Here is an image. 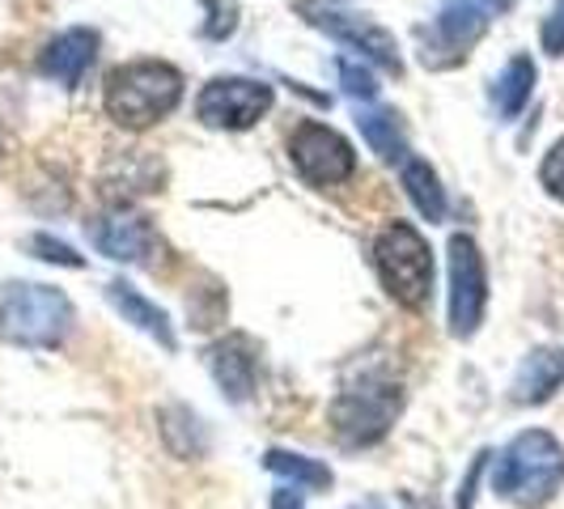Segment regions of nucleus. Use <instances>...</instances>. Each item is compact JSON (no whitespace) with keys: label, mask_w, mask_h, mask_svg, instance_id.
<instances>
[{"label":"nucleus","mask_w":564,"mask_h":509,"mask_svg":"<svg viewBox=\"0 0 564 509\" xmlns=\"http://www.w3.org/2000/svg\"><path fill=\"white\" fill-rule=\"evenodd\" d=\"M183 98V73L166 59H132L123 68H115L107 77V115L119 128H153L158 119H166Z\"/></svg>","instance_id":"1"},{"label":"nucleus","mask_w":564,"mask_h":509,"mask_svg":"<svg viewBox=\"0 0 564 509\" xmlns=\"http://www.w3.org/2000/svg\"><path fill=\"white\" fill-rule=\"evenodd\" d=\"M564 484V451L561 442L543 429H527L509 442L497 467H492V488L513 506H543L556 497Z\"/></svg>","instance_id":"2"},{"label":"nucleus","mask_w":564,"mask_h":509,"mask_svg":"<svg viewBox=\"0 0 564 509\" xmlns=\"http://www.w3.org/2000/svg\"><path fill=\"white\" fill-rule=\"evenodd\" d=\"M373 268L387 284V293L403 302L408 311H421L433 289V254L416 229L408 221H395L378 234L373 242Z\"/></svg>","instance_id":"3"},{"label":"nucleus","mask_w":564,"mask_h":509,"mask_svg":"<svg viewBox=\"0 0 564 509\" xmlns=\"http://www.w3.org/2000/svg\"><path fill=\"white\" fill-rule=\"evenodd\" d=\"M73 327V306L59 289L22 284L0 302V339L22 348H56Z\"/></svg>","instance_id":"4"},{"label":"nucleus","mask_w":564,"mask_h":509,"mask_svg":"<svg viewBox=\"0 0 564 509\" xmlns=\"http://www.w3.org/2000/svg\"><path fill=\"white\" fill-rule=\"evenodd\" d=\"M506 9L509 0H442V13L421 30V59L429 68H454Z\"/></svg>","instance_id":"5"},{"label":"nucleus","mask_w":564,"mask_h":509,"mask_svg":"<svg viewBox=\"0 0 564 509\" xmlns=\"http://www.w3.org/2000/svg\"><path fill=\"white\" fill-rule=\"evenodd\" d=\"M399 412V387L382 373H361V382L344 387L332 408L336 416V433L352 446H369L378 442Z\"/></svg>","instance_id":"6"},{"label":"nucleus","mask_w":564,"mask_h":509,"mask_svg":"<svg viewBox=\"0 0 564 509\" xmlns=\"http://www.w3.org/2000/svg\"><path fill=\"white\" fill-rule=\"evenodd\" d=\"M289 158H293L297 174L314 187H336L344 178H352V170H357L352 144L339 132H332L327 123H314V119L297 123V132L289 141Z\"/></svg>","instance_id":"7"},{"label":"nucleus","mask_w":564,"mask_h":509,"mask_svg":"<svg viewBox=\"0 0 564 509\" xmlns=\"http://www.w3.org/2000/svg\"><path fill=\"white\" fill-rule=\"evenodd\" d=\"M488 306V272L480 247L467 234L451 238V327L454 336H476Z\"/></svg>","instance_id":"8"},{"label":"nucleus","mask_w":564,"mask_h":509,"mask_svg":"<svg viewBox=\"0 0 564 509\" xmlns=\"http://www.w3.org/2000/svg\"><path fill=\"white\" fill-rule=\"evenodd\" d=\"M272 107V89L247 77H217L199 89L196 115L208 128H251L259 115H268Z\"/></svg>","instance_id":"9"},{"label":"nucleus","mask_w":564,"mask_h":509,"mask_svg":"<svg viewBox=\"0 0 564 509\" xmlns=\"http://www.w3.org/2000/svg\"><path fill=\"white\" fill-rule=\"evenodd\" d=\"M302 13L311 18L314 26H323L327 34H336L339 43H348V47H357V52L369 56L373 64H382V68L399 73L395 39H391L382 26H373L369 18H357V13L339 9V4H332V0H306V4H302Z\"/></svg>","instance_id":"10"},{"label":"nucleus","mask_w":564,"mask_h":509,"mask_svg":"<svg viewBox=\"0 0 564 509\" xmlns=\"http://www.w3.org/2000/svg\"><path fill=\"white\" fill-rule=\"evenodd\" d=\"M89 238L98 251L119 263H144L158 251V234L149 226V217L128 213V208H115V213H102L98 221H89Z\"/></svg>","instance_id":"11"},{"label":"nucleus","mask_w":564,"mask_h":509,"mask_svg":"<svg viewBox=\"0 0 564 509\" xmlns=\"http://www.w3.org/2000/svg\"><path fill=\"white\" fill-rule=\"evenodd\" d=\"M94 56H98V34L85 26H73L47 43V52H43V59H39V68H43V77L59 82L64 89H77V85L85 82V73H89Z\"/></svg>","instance_id":"12"},{"label":"nucleus","mask_w":564,"mask_h":509,"mask_svg":"<svg viewBox=\"0 0 564 509\" xmlns=\"http://www.w3.org/2000/svg\"><path fill=\"white\" fill-rule=\"evenodd\" d=\"M213 378L229 399H247L254 391V344L247 336H226L208 353Z\"/></svg>","instance_id":"13"},{"label":"nucleus","mask_w":564,"mask_h":509,"mask_svg":"<svg viewBox=\"0 0 564 509\" xmlns=\"http://www.w3.org/2000/svg\"><path fill=\"white\" fill-rule=\"evenodd\" d=\"M564 382V353L561 348H535L518 373H513V387H509V396L513 403H543V399H552V391H561Z\"/></svg>","instance_id":"14"},{"label":"nucleus","mask_w":564,"mask_h":509,"mask_svg":"<svg viewBox=\"0 0 564 509\" xmlns=\"http://www.w3.org/2000/svg\"><path fill=\"white\" fill-rule=\"evenodd\" d=\"M531 89H535V64H531V56H513L501 68V77L492 82V107H497V115L513 119L531 102Z\"/></svg>","instance_id":"15"},{"label":"nucleus","mask_w":564,"mask_h":509,"mask_svg":"<svg viewBox=\"0 0 564 509\" xmlns=\"http://www.w3.org/2000/svg\"><path fill=\"white\" fill-rule=\"evenodd\" d=\"M107 297L119 306V314H123L128 323H137V327H144L149 336H158V339H162V348H174V332H170L166 311H158V306H153L149 297H141L132 284L115 281L111 289H107Z\"/></svg>","instance_id":"16"},{"label":"nucleus","mask_w":564,"mask_h":509,"mask_svg":"<svg viewBox=\"0 0 564 509\" xmlns=\"http://www.w3.org/2000/svg\"><path fill=\"white\" fill-rule=\"evenodd\" d=\"M361 132H366L369 149L382 158V162H408V141H403V123L395 111H361L357 115Z\"/></svg>","instance_id":"17"},{"label":"nucleus","mask_w":564,"mask_h":509,"mask_svg":"<svg viewBox=\"0 0 564 509\" xmlns=\"http://www.w3.org/2000/svg\"><path fill=\"white\" fill-rule=\"evenodd\" d=\"M403 187H408L412 204L421 208L429 221H442V217H446V196H442V183H437V174L429 170V162L408 158V162H403Z\"/></svg>","instance_id":"18"},{"label":"nucleus","mask_w":564,"mask_h":509,"mask_svg":"<svg viewBox=\"0 0 564 509\" xmlns=\"http://www.w3.org/2000/svg\"><path fill=\"white\" fill-rule=\"evenodd\" d=\"M268 467L276 472V476H284V480H293V488L302 492V488H327L332 484V472L323 467V463H314V458H306V454H289V451H272L268 454Z\"/></svg>","instance_id":"19"},{"label":"nucleus","mask_w":564,"mask_h":509,"mask_svg":"<svg viewBox=\"0 0 564 509\" xmlns=\"http://www.w3.org/2000/svg\"><path fill=\"white\" fill-rule=\"evenodd\" d=\"M539 183L552 192L556 199H564V137L552 144V153L543 158V170H539Z\"/></svg>","instance_id":"20"},{"label":"nucleus","mask_w":564,"mask_h":509,"mask_svg":"<svg viewBox=\"0 0 564 509\" xmlns=\"http://www.w3.org/2000/svg\"><path fill=\"white\" fill-rule=\"evenodd\" d=\"M339 77H344V89H348L352 98H373V94H378L373 77H369L361 64H352V59H339Z\"/></svg>","instance_id":"21"},{"label":"nucleus","mask_w":564,"mask_h":509,"mask_svg":"<svg viewBox=\"0 0 564 509\" xmlns=\"http://www.w3.org/2000/svg\"><path fill=\"white\" fill-rule=\"evenodd\" d=\"M30 247L34 251H43V259H52V263H64V268H82V254H73L64 242H56V238H30Z\"/></svg>","instance_id":"22"},{"label":"nucleus","mask_w":564,"mask_h":509,"mask_svg":"<svg viewBox=\"0 0 564 509\" xmlns=\"http://www.w3.org/2000/svg\"><path fill=\"white\" fill-rule=\"evenodd\" d=\"M272 509H302V497H297V488L289 492V488H281L276 497H272Z\"/></svg>","instance_id":"23"}]
</instances>
